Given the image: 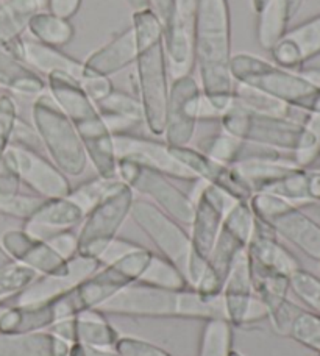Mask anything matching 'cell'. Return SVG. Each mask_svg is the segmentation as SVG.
<instances>
[{
  "label": "cell",
  "instance_id": "obj_47",
  "mask_svg": "<svg viewBox=\"0 0 320 356\" xmlns=\"http://www.w3.org/2000/svg\"><path fill=\"white\" fill-rule=\"evenodd\" d=\"M10 145L30 149V150H38V152H40V149L42 147L41 139L38 136L33 124L25 122V120H22L21 118H17L15 129H13Z\"/></svg>",
  "mask_w": 320,
  "mask_h": 356
},
{
  "label": "cell",
  "instance_id": "obj_41",
  "mask_svg": "<svg viewBox=\"0 0 320 356\" xmlns=\"http://www.w3.org/2000/svg\"><path fill=\"white\" fill-rule=\"evenodd\" d=\"M289 289L302 300L310 311H320V278L300 267L289 277Z\"/></svg>",
  "mask_w": 320,
  "mask_h": 356
},
{
  "label": "cell",
  "instance_id": "obj_12",
  "mask_svg": "<svg viewBox=\"0 0 320 356\" xmlns=\"http://www.w3.org/2000/svg\"><path fill=\"white\" fill-rule=\"evenodd\" d=\"M234 203L227 194L209 184H205L197 200H194V216L189 225L191 258L186 272L192 286H195L200 280L207 259L219 236L223 219Z\"/></svg>",
  "mask_w": 320,
  "mask_h": 356
},
{
  "label": "cell",
  "instance_id": "obj_18",
  "mask_svg": "<svg viewBox=\"0 0 320 356\" xmlns=\"http://www.w3.org/2000/svg\"><path fill=\"white\" fill-rule=\"evenodd\" d=\"M169 149L172 155L197 177V180L207 181L209 186L222 191L233 202L248 203V200L255 194L250 184L239 174L236 166H230V164L217 161L214 158L205 155L198 149L191 147V145H183V147H172V145H169Z\"/></svg>",
  "mask_w": 320,
  "mask_h": 356
},
{
  "label": "cell",
  "instance_id": "obj_20",
  "mask_svg": "<svg viewBox=\"0 0 320 356\" xmlns=\"http://www.w3.org/2000/svg\"><path fill=\"white\" fill-rule=\"evenodd\" d=\"M8 154L21 183L31 193L42 199H58L69 195L72 189L69 177L64 175L41 152L10 145Z\"/></svg>",
  "mask_w": 320,
  "mask_h": 356
},
{
  "label": "cell",
  "instance_id": "obj_5",
  "mask_svg": "<svg viewBox=\"0 0 320 356\" xmlns=\"http://www.w3.org/2000/svg\"><path fill=\"white\" fill-rule=\"evenodd\" d=\"M223 131L242 141L294 155L300 168H310L317 160L320 136L305 122L296 119L256 113L232 104L221 118Z\"/></svg>",
  "mask_w": 320,
  "mask_h": 356
},
{
  "label": "cell",
  "instance_id": "obj_14",
  "mask_svg": "<svg viewBox=\"0 0 320 356\" xmlns=\"http://www.w3.org/2000/svg\"><path fill=\"white\" fill-rule=\"evenodd\" d=\"M130 218L157 247L159 255L186 275L191 258V238L184 225L145 199H134Z\"/></svg>",
  "mask_w": 320,
  "mask_h": 356
},
{
  "label": "cell",
  "instance_id": "obj_6",
  "mask_svg": "<svg viewBox=\"0 0 320 356\" xmlns=\"http://www.w3.org/2000/svg\"><path fill=\"white\" fill-rule=\"evenodd\" d=\"M104 316L141 317V319L208 321L223 316L222 298H205L195 288L170 291L131 283L97 308Z\"/></svg>",
  "mask_w": 320,
  "mask_h": 356
},
{
  "label": "cell",
  "instance_id": "obj_35",
  "mask_svg": "<svg viewBox=\"0 0 320 356\" xmlns=\"http://www.w3.org/2000/svg\"><path fill=\"white\" fill-rule=\"evenodd\" d=\"M297 168L300 166L294 161V155L278 158V160H250L236 164V169L248 181L255 193L266 191L271 184L281 180Z\"/></svg>",
  "mask_w": 320,
  "mask_h": 356
},
{
  "label": "cell",
  "instance_id": "obj_62",
  "mask_svg": "<svg viewBox=\"0 0 320 356\" xmlns=\"http://www.w3.org/2000/svg\"><path fill=\"white\" fill-rule=\"evenodd\" d=\"M317 356H320V355H317Z\"/></svg>",
  "mask_w": 320,
  "mask_h": 356
},
{
  "label": "cell",
  "instance_id": "obj_13",
  "mask_svg": "<svg viewBox=\"0 0 320 356\" xmlns=\"http://www.w3.org/2000/svg\"><path fill=\"white\" fill-rule=\"evenodd\" d=\"M118 178L133 189V193L145 195L149 202L182 225H191L194 216V199L172 183V178L145 164L131 160H118Z\"/></svg>",
  "mask_w": 320,
  "mask_h": 356
},
{
  "label": "cell",
  "instance_id": "obj_1",
  "mask_svg": "<svg viewBox=\"0 0 320 356\" xmlns=\"http://www.w3.org/2000/svg\"><path fill=\"white\" fill-rule=\"evenodd\" d=\"M152 255L141 245L118 261L104 264L63 294L40 303L6 307L0 314V333L42 332L63 319L97 309L120 289L136 283Z\"/></svg>",
  "mask_w": 320,
  "mask_h": 356
},
{
  "label": "cell",
  "instance_id": "obj_54",
  "mask_svg": "<svg viewBox=\"0 0 320 356\" xmlns=\"http://www.w3.org/2000/svg\"><path fill=\"white\" fill-rule=\"evenodd\" d=\"M125 2L131 6L133 11H139L144 8H150L149 0H125Z\"/></svg>",
  "mask_w": 320,
  "mask_h": 356
},
{
  "label": "cell",
  "instance_id": "obj_53",
  "mask_svg": "<svg viewBox=\"0 0 320 356\" xmlns=\"http://www.w3.org/2000/svg\"><path fill=\"white\" fill-rule=\"evenodd\" d=\"M67 356H119L114 350L110 348H97V347H88L81 344H72L69 347Z\"/></svg>",
  "mask_w": 320,
  "mask_h": 356
},
{
  "label": "cell",
  "instance_id": "obj_10",
  "mask_svg": "<svg viewBox=\"0 0 320 356\" xmlns=\"http://www.w3.org/2000/svg\"><path fill=\"white\" fill-rule=\"evenodd\" d=\"M256 219L272 228L278 238L320 263V224L292 202L271 193H255L248 200Z\"/></svg>",
  "mask_w": 320,
  "mask_h": 356
},
{
  "label": "cell",
  "instance_id": "obj_43",
  "mask_svg": "<svg viewBox=\"0 0 320 356\" xmlns=\"http://www.w3.org/2000/svg\"><path fill=\"white\" fill-rule=\"evenodd\" d=\"M46 199L36 194H24L19 191L16 194L0 195V214L8 218L27 220L35 214L38 208L42 205Z\"/></svg>",
  "mask_w": 320,
  "mask_h": 356
},
{
  "label": "cell",
  "instance_id": "obj_11",
  "mask_svg": "<svg viewBox=\"0 0 320 356\" xmlns=\"http://www.w3.org/2000/svg\"><path fill=\"white\" fill-rule=\"evenodd\" d=\"M134 202L133 189L122 180L114 181L97 205L89 211L81 222L79 234V255L99 259L114 239Z\"/></svg>",
  "mask_w": 320,
  "mask_h": 356
},
{
  "label": "cell",
  "instance_id": "obj_15",
  "mask_svg": "<svg viewBox=\"0 0 320 356\" xmlns=\"http://www.w3.org/2000/svg\"><path fill=\"white\" fill-rule=\"evenodd\" d=\"M200 0H172L169 17L163 22L164 52L172 79L192 75L195 67L194 38Z\"/></svg>",
  "mask_w": 320,
  "mask_h": 356
},
{
  "label": "cell",
  "instance_id": "obj_26",
  "mask_svg": "<svg viewBox=\"0 0 320 356\" xmlns=\"http://www.w3.org/2000/svg\"><path fill=\"white\" fill-rule=\"evenodd\" d=\"M197 149L203 152L205 155L214 158L221 163L230 164V166H236V164L250 160H278V158H285L283 152L242 141V139L230 135L223 130L203 138L198 143Z\"/></svg>",
  "mask_w": 320,
  "mask_h": 356
},
{
  "label": "cell",
  "instance_id": "obj_33",
  "mask_svg": "<svg viewBox=\"0 0 320 356\" xmlns=\"http://www.w3.org/2000/svg\"><path fill=\"white\" fill-rule=\"evenodd\" d=\"M0 88L27 97H38L47 91L46 80L40 74L2 49H0Z\"/></svg>",
  "mask_w": 320,
  "mask_h": 356
},
{
  "label": "cell",
  "instance_id": "obj_60",
  "mask_svg": "<svg viewBox=\"0 0 320 356\" xmlns=\"http://www.w3.org/2000/svg\"><path fill=\"white\" fill-rule=\"evenodd\" d=\"M317 158H320V150H319V156Z\"/></svg>",
  "mask_w": 320,
  "mask_h": 356
},
{
  "label": "cell",
  "instance_id": "obj_61",
  "mask_svg": "<svg viewBox=\"0 0 320 356\" xmlns=\"http://www.w3.org/2000/svg\"><path fill=\"white\" fill-rule=\"evenodd\" d=\"M319 314H320V311H319Z\"/></svg>",
  "mask_w": 320,
  "mask_h": 356
},
{
  "label": "cell",
  "instance_id": "obj_21",
  "mask_svg": "<svg viewBox=\"0 0 320 356\" xmlns=\"http://www.w3.org/2000/svg\"><path fill=\"white\" fill-rule=\"evenodd\" d=\"M0 245L17 264L35 270L41 277H67L72 272L70 259L60 257L47 241L35 238L24 230H10L2 236Z\"/></svg>",
  "mask_w": 320,
  "mask_h": 356
},
{
  "label": "cell",
  "instance_id": "obj_51",
  "mask_svg": "<svg viewBox=\"0 0 320 356\" xmlns=\"http://www.w3.org/2000/svg\"><path fill=\"white\" fill-rule=\"evenodd\" d=\"M81 5L83 0H47V11L70 21L80 11Z\"/></svg>",
  "mask_w": 320,
  "mask_h": 356
},
{
  "label": "cell",
  "instance_id": "obj_55",
  "mask_svg": "<svg viewBox=\"0 0 320 356\" xmlns=\"http://www.w3.org/2000/svg\"><path fill=\"white\" fill-rule=\"evenodd\" d=\"M269 2H271V0H252V8L255 11V15L258 16L259 13L266 8Z\"/></svg>",
  "mask_w": 320,
  "mask_h": 356
},
{
  "label": "cell",
  "instance_id": "obj_2",
  "mask_svg": "<svg viewBox=\"0 0 320 356\" xmlns=\"http://www.w3.org/2000/svg\"><path fill=\"white\" fill-rule=\"evenodd\" d=\"M194 58L203 97L223 116L233 104L232 11L228 0H200L195 21Z\"/></svg>",
  "mask_w": 320,
  "mask_h": 356
},
{
  "label": "cell",
  "instance_id": "obj_58",
  "mask_svg": "<svg viewBox=\"0 0 320 356\" xmlns=\"http://www.w3.org/2000/svg\"><path fill=\"white\" fill-rule=\"evenodd\" d=\"M230 356H244V355H241L239 352H236V350H232V353H230Z\"/></svg>",
  "mask_w": 320,
  "mask_h": 356
},
{
  "label": "cell",
  "instance_id": "obj_24",
  "mask_svg": "<svg viewBox=\"0 0 320 356\" xmlns=\"http://www.w3.org/2000/svg\"><path fill=\"white\" fill-rule=\"evenodd\" d=\"M72 264V272L67 277H38L31 282L27 288H24L21 292H17L16 296L10 297L13 300L11 307H19V305H31V303H40L44 300H49L58 294H63L67 289L72 288L77 283H80L81 280L91 275L93 272L100 269L102 264L99 259L86 258L77 255L70 259Z\"/></svg>",
  "mask_w": 320,
  "mask_h": 356
},
{
  "label": "cell",
  "instance_id": "obj_52",
  "mask_svg": "<svg viewBox=\"0 0 320 356\" xmlns=\"http://www.w3.org/2000/svg\"><path fill=\"white\" fill-rule=\"evenodd\" d=\"M269 319V311L266 308V305L262 303L258 297L253 296L252 302H250V307L247 309V314H246V319H244V325H253V323H258L262 321H267Z\"/></svg>",
  "mask_w": 320,
  "mask_h": 356
},
{
  "label": "cell",
  "instance_id": "obj_34",
  "mask_svg": "<svg viewBox=\"0 0 320 356\" xmlns=\"http://www.w3.org/2000/svg\"><path fill=\"white\" fill-rule=\"evenodd\" d=\"M261 193L280 195L297 207L298 203H319L320 205V169H294L291 174L275 181Z\"/></svg>",
  "mask_w": 320,
  "mask_h": 356
},
{
  "label": "cell",
  "instance_id": "obj_22",
  "mask_svg": "<svg viewBox=\"0 0 320 356\" xmlns=\"http://www.w3.org/2000/svg\"><path fill=\"white\" fill-rule=\"evenodd\" d=\"M275 65L286 69H302L320 55V13L289 29L271 50Z\"/></svg>",
  "mask_w": 320,
  "mask_h": 356
},
{
  "label": "cell",
  "instance_id": "obj_50",
  "mask_svg": "<svg viewBox=\"0 0 320 356\" xmlns=\"http://www.w3.org/2000/svg\"><path fill=\"white\" fill-rule=\"evenodd\" d=\"M139 247H141L139 244L131 243V241L116 238L110 245H108V249L104 252V255L100 257V263L110 264V263L118 261V259L128 255V253L138 250Z\"/></svg>",
  "mask_w": 320,
  "mask_h": 356
},
{
  "label": "cell",
  "instance_id": "obj_39",
  "mask_svg": "<svg viewBox=\"0 0 320 356\" xmlns=\"http://www.w3.org/2000/svg\"><path fill=\"white\" fill-rule=\"evenodd\" d=\"M287 338L320 355V314L302 308L292 322Z\"/></svg>",
  "mask_w": 320,
  "mask_h": 356
},
{
  "label": "cell",
  "instance_id": "obj_19",
  "mask_svg": "<svg viewBox=\"0 0 320 356\" xmlns=\"http://www.w3.org/2000/svg\"><path fill=\"white\" fill-rule=\"evenodd\" d=\"M114 149L118 160H131L145 164L170 177L172 180L198 181L197 177L172 155L166 141L141 136L136 133H120L114 135Z\"/></svg>",
  "mask_w": 320,
  "mask_h": 356
},
{
  "label": "cell",
  "instance_id": "obj_30",
  "mask_svg": "<svg viewBox=\"0 0 320 356\" xmlns=\"http://www.w3.org/2000/svg\"><path fill=\"white\" fill-rule=\"evenodd\" d=\"M69 347L49 330L0 333V356H67Z\"/></svg>",
  "mask_w": 320,
  "mask_h": 356
},
{
  "label": "cell",
  "instance_id": "obj_59",
  "mask_svg": "<svg viewBox=\"0 0 320 356\" xmlns=\"http://www.w3.org/2000/svg\"><path fill=\"white\" fill-rule=\"evenodd\" d=\"M314 2H316L317 5H320V0H314Z\"/></svg>",
  "mask_w": 320,
  "mask_h": 356
},
{
  "label": "cell",
  "instance_id": "obj_32",
  "mask_svg": "<svg viewBox=\"0 0 320 356\" xmlns=\"http://www.w3.org/2000/svg\"><path fill=\"white\" fill-rule=\"evenodd\" d=\"M306 0H271L267 6L258 15V42L262 49L271 52L272 47L287 30L291 22L303 8Z\"/></svg>",
  "mask_w": 320,
  "mask_h": 356
},
{
  "label": "cell",
  "instance_id": "obj_40",
  "mask_svg": "<svg viewBox=\"0 0 320 356\" xmlns=\"http://www.w3.org/2000/svg\"><path fill=\"white\" fill-rule=\"evenodd\" d=\"M116 180L118 178L108 180V178H102L97 175L95 178H91V180L81 183L80 186L70 189L67 197L74 203H77L86 216L102 199H104V195L108 193V189L113 186Z\"/></svg>",
  "mask_w": 320,
  "mask_h": 356
},
{
  "label": "cell",
  "instance_id": "obj_46",
  "mask_svg": "<svg viewBox=\"0 0 320 356\" xmlns=\"http://www.w3.org/2000/svg\"><path fill=\"white\" fill-rule=\"evenodd\" d=\"M2 8L27 29L29 21L38 13L47 10V0H0Z\"/></svg>",
  "mask_w": 320,
  "mask_h": 356
},
{
  "label": "cell",
  "instance_id": "obj_28",
  "mask_svg": "<svg viewBox=\"0 0 320 356\" xmlns=\"http://www.w3.org/2000/svg\"><path fill=\"white\" fill-rule=\"evenodd\" d=\"M253 296L250 273H248L247 257L244 252L233 264V269L230 272L221 294L223 316L232 323L233 328H241L244 325L247 309L250 307Z\"/></svg>",
  "mask_w": 320,
  "mask_h": 356
},
{
  "label": "cell",
  "instance_id": "obj_57",
  "mask_svg": "<svg viewBox=\"0 0 320 356\" xmlns=\"http://www.w3.org/2000/svg\"><path fill=\"white\" fill-rule=\"evenodd\" d=\"M5 308H6V305H3L2 302H0V314H2V313H3V311H5Z\"/></svg>",
  "mask_w": 320,
  "mask_h": 356
},
{
  "label": "cell",
  "instance_id": "obj_16",
  "mask_svg": "<svg viewBox=\"0 0 320 356\" xmlns=\"http://www.w3.org/2000/svg\"><path fill=\"white\" fill-rule=\"evenodd\" d=\"M203 92L194 75L174 79L169 88L168 110H166L164 141L172 147L189 145L200 120Z\"/></svg>",
  "mask_w": 320,
  "mask_h": 356
},
{
  "label": "cell",
  "instance_id": "obj_36",
  "mask_svg": "<svg viewBox=\"0 0 320 356\" xmlns=\"http://www.w3.org/2000/svg\"><path fill=\"white\" fill-rule=\"evenodd\" d=\"M27 31L35 41L55 49L67 46L75 36L72 22L60 16H55L47 10L38 13V15L30 19Z\"/></svg>",
  "mask_w": 320,
  "mask_h": 356
},
{
  "label": "cell",
  "instance_id": "obj_31",
  "mask_svg": "<svg viewBox=\"0 0 320 356\" xmlns=\"http://www.w3.org/2000/svg\"><path fill=\"white\" fill-rule=\"evenodd\" d=\"M95 105L113 136L120 133H133L136 127L144 124V111L138 95L114 89Z\"/></svg>",
  "mask_w": 320,
  "mask_h": 356
},
{
  "label": "cell",
  "instance_id": "obj_42",
  "mask_svg": "<svg viewBox=\"0 0 320 356\" xmlns=\"http://www.w3.org/2000/svg\"><path fill=\"white\" fill-rule=\"evenodd\" d=\"M38 277L35 270L15 261L0 267V300L16 296Z\"/></svg>",
  "mask_w": 320,
  "mask_h": 356
},
{
  "label": "cell",
  "instance_id": "obj_25",
  "mask_svg": "<svg viewBox=\"0 0 320 356\" xmlns=\"http://www.w3.org/2000/svg\"><path fill=\"white\" fill-rule=\"evenodd\" d=\"M85 219V213L69 197L46 199L30 219L25 220L24 230L35 238L46 241L52 234L72 230Z\"/></svg>",
  "mask_w": 320,
  "mask_h": 356
},
{
  "label": "cell",
  "instance_id": "obj_49",
  "mask_svg": "<svg viewBox=\"0 0 320 356\" xmlns=\"http://www.w3.org/2000/svg\"><path fill=\"white\" fill-rule=\"evenodd\" d=\"M81 88L85 89L88 97L91 99L94 104H97L106 95H110L114 89V85L110 77H102V75H86L85 79L80 81Z\"/></svg>",
  "mask_w": 320,
  "mask_h": 356
},
{
  "label": "cell",
  "instance_id": "obj_3",
  "mask_svg": "<svg viewBox=\"0 0 320 356\" xmlns=\"http://www.w3.org/2000/svg\"><path fill=\"white\" fill-rule=\"evenodd\" d=\"M131 29L136 40L138 99L144 125L153 136H163L169 99V69L164 52L163 22L152 8L133 11Z\"/></svg>",
  "mask_w": 320,
  "mask_h": 356
},
{
  "label": "cell",
  "instance_id": "obj_17",
  "mask_svg": "<svg viewBox=\"0 0 320 356\" xmlns=\"http://www.w3.org/2000/svg\"><path fill=\"white\" fill-rule=\"evenodd\" d=\"M246 257L252 284L271 277L289 278L302 267L297 258L280 243L272 228L256 218Z\"/></svg>",
  "mask_w": 320,
  "mask_h": 356
},
{
  "label": "cell",
  "instance_id": "obj_48",
  "mask_svg": "<svg viewBox=\"0 0 320 356\" xmlns=\"http://www.w3.org/2000/svg\"><path fill=\"white\" fill-rule=\"evenodd\" d=\"M49 245L64 259H72L79 255V234L72 230H64L46 239Z\"/></svg>",
  "mask_w": 320,
  "mask_h": 356
},
{
  "label": "cell",
  "instance_id": "obj_38",
  "mask_svg": "<svg viewBox=\"0 0 320 356\" xmlns=\"http://www.w3.org/2000/svg\"><path fill=\"white\" fill-rule=\"evenodd\" d=\"M234 328L225 317L203 321L198 356H230L233 350Z\"/></svg>",
  "mask_w": 320,
  "mask_h": 356
},
{
  "label": "cell",
  "instance_id": "obj_27",
  "mask_svg": "<svg viewBox=\"0 0 320 356\" xmlns=\"http://www.w3.org/2000/svg\"><path fill=\"white\" fill-rule=\"evenodd\" d=\"M136 60V40L131 25L113 38L110 42L95 50L83 61L88 75L111 77L134 65Z\"/></svg>",
  "mask_w": 320,
  "mask_h": 356
},
{
  "label": "cell",
  "instance_id": "obj_9",
  "mask_svg": "<svg viewBox=\"0 0 320 356\" xmlns=\"http://www.w3.org/2000/svg\"><path fill=\"white\" fill-rule=\"evenodd\" d=\"M253 224L255 216L248 203L236 202L228 209L219 236L205 264L202 277L194 286L202 297L211 298V300L221 297L233 264L247 249L253 233Z\"/></svg>",
  "mask_w": 320,
  "mask_h": 356
},
{
  "label": "cell",
  "instance_id": "obj_56",
  "mask_svg": "<svg viewBox=\"0 0 320 356\" xmlns=\"http://www.w3.org/2000/svg\"><path fill=\"white\" fill-rule=\"evenodd\" d=\"M10 263H13V259L8 257V253L3 250V247L0 245V267H3Z\"/></svg>",
  "mask_w": 320,
  "mask_h": 356
},
{
  "label": "cell",
  "instance_id": "obj_8",
  "mask_svg": "<svg viewBox=\"0 0 320 356\" xmlns=\"http://www.w3.org/2000/svg\"><path fill=\"white\" fill-rule=\"evenodd\" d=\"M31 120L49 160L64 175L80 177L85 172L89 163L85 145L72 122L47 91L35 99Z\"/></svg>",
  "mask_w": 320,
  "mask_h": 356
},
{
  "label": "cell",
  "instance_id": "obj_23",
  "mask_svg": "<svg viewBox=\"0 0 320 356\" xmlns=\"http://www.w3.org/2000/svg\"><path fill=\"white\" fill-rule=\"evenodd\" d=\"M49 332L58 336L69 346L81 344L88 347L110 348V350H114V346L119 339L116 328L97 309L56 322L49 328Z\"/></svg>",
  "mask_w": 320,
  "mask_h": 356
},
{
  "label": "cell",
  "instance_id": "obj_29",
  "mask_svg": "<svg viewBox=\"0 0 320 356\" xmlns=\"http://www.w3.org/2000/svg\"><path fill=\"white\" fill-rule=\"evenodd\" d=\"M22 61L33 69L35 72L44 74L46 77L54 72H61L80 83L88 75L83 61L64 54L61 49L44 46V44L35 40H24Z\"/></svg>",
  "mask_w": 320,
  "mask_h": 356
},
{
  "label": "cell",
  "instance_id": "obj_45",
  "mask_svg": "<svg viewBox=\"0 0 320 356\" xmlns=\"http://www.w3.org/2000/svg\"><path fill=\"white\" fill-rule=\"evenodd\" d=\"M114 352L119 356H174L153 342L133 336H119Z\"/></svg>",
  "mask_w": 320,
  "mask_h": 356
},
{
  "label": "cell",
  "instance_id": "obj_4",
  "mask_svg": "<svg viewBox=\"0 0 320 356\" xmlns=\"http://www.w3.org/2000/svg\"><path fill=\"white\" fill-rule=\"evenodd\" d=\"M47 92L72 122L77 135L85 145L89 163L102 178H118V156L114 136L108 129L97 105L88 97L79 81L66 74L47 75Z\"/></svg>",
  "mask_w": 320,
  "mask_h": 356
},
{
  "label": "cell",
  "instance_id": "obj_7",
  "mask_svg": "<svg viewBox=\"0 0 320 356\" xmlns=\"http://www.w3.org/2000/svg\"><path fill=\"white\" fill-rule=\"evenodd\" d=\"M232 77L234 83L256 89L308 116L320 118V86L302 69H286L253 54H233Z\"/></svg>",
  "mask_w": 320,
  "mask_h": 356
},
{
  "label": "cell",
  "instance_id": "obj_44",
  "mask_svg": "<svg viewBox=\"0 0 320 356\" xmlns=\"http://www.w3.org/2000/svg\"><path fill=\"white\" fill-rule=\"evenodd\" d=\"M17 105L8 94H0V163L10 147L13 129L17 120Z\"/></svg>",
  "mask_w": 320,
  "mask_h": 356
},
{
  "label": "cell",
  "instance_id": "obj_37",
  "mask_svg": "<svg viewBox=\"0 0 320 356\" xmlns=\"http://www.w3.org/2000/svg\"><path fill=\"white\" fill-rule=\"evenodd\" d=\"M136 283L170 291H183L194 288V286L189 283L186 275H184L177 266H174L164 257L159 255V253H153L149 264H147L144 272L141 273Z\"/></svg>",
  "mask_w": 320,
  "mask_h": 356
}]
</instances>
